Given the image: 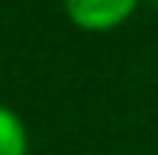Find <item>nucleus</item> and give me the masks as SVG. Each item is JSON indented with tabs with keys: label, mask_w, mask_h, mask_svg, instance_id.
<instances>
[{
	"label": "nucleus",
	"mask_w": 158,
	"mask_h": 155,
	"mask_svg": "<svg viewBox=\"0 0 158 155\" xmlns=\"http://www.w3.org/2000/svg\"><path fill=\"white\" fill-rule=\"evenodd\" d=\"M139 0H64L68 19L84 32H110L135 13Z\"/></svg>",
	"instance_id": "f257e3e1"
},
{
	"label": "nucleus",
	"mask_w": 158,
	"mask_h": 155,
	"mask_svg": "<svg viewBox=\"0 0 158 155\" xmlns=\"http://www.w3.org/2000/svg\"><path fill=\"white\" fill-rule=\"evenodd\" d=\"M26 152H29V139H26L23 119L0 103V155H26Z\"/></svg>",
	"instance_id": "f03ea898"
}]
</instances>
